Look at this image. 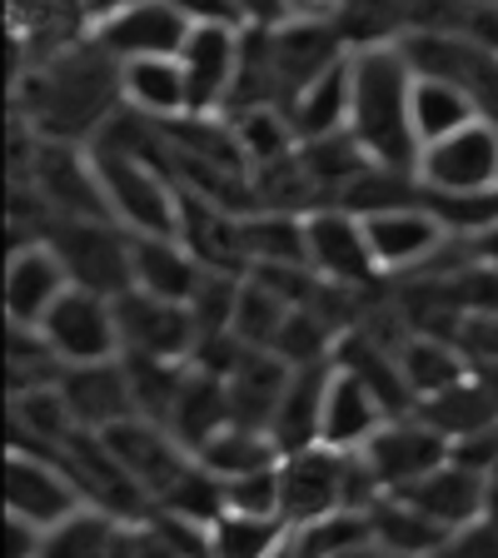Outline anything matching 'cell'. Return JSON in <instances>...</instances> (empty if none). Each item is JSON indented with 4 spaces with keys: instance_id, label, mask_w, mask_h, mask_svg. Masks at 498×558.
I'll list each match as a JSON object with an SVG mask.
<instances>
[{
    "instance_id": "obj_1",
    "label": "cell",
    "mask_w": 498,
    "mask_h": 558,
    "mask_svg": "<svg viewBox=\"0 0 498 558\" xmlns=\"http://www.w3.org/2000/svg\"><path fill=\"white\" fill-rule=\"evenodd\" d=\"M349 130L369 150L374 165L418 170V130H414V65L399 40L354 50V95H349Z\"/></svg>"
},
{
    "instance_id": "obj_2",
    "label": "cell",
    "mask_w": 498,
    "mask_h": 558,
    "mask_svg": "<svg viewBox=\"0 0 498 558\" xmlns=\"http://www.w3.org/2000/svg\"><path fill=\"white\" fill-rule=\"evenodd\" d=\"M90 160L100 170L110 215L130 234H180V205L185 185L165 165L150 160V145H120V140H90Z\"/></svg>"
},
{
    "instance_id": "obj_3",
    "label": "cell",
    "mask_w": 498,
    "mask_h": 558,
    "mask_svg": "<svg viewBox=\"0 0 498 558\" xmlns=\"http://www.w3.org/2000/svg\"><path fill=\"white\" fill-rule=\"evenodd\" d=\"M304 244H309L314 275L325 284H339V290H364L384 275L374 259L369 230H364V215L339 205V199L304 209Z\"/></svg>"
},
{
    "instance_id": "obj_4",
    "label": "cell",
    "mask_w": 498,
    "mask_h": 558,
    "mask_svg": "<svg viewBox=\"0 0 498 558\" xmlns=\"http://www.w3.org/2000/svg\"><path fill=\"white\" fill-rule=\"evenodd\" d=\"M418 185L434 195H478L498 190V120L474 116L453 135L418 150Z\"/></svg>"
},
{
    "instance_id": "obj_5",
    "label": "cell",
    "mask_w": 498,
    "mask_h": 558,
    "mask_svg": "<svg viewBox=\"0 0 498 558\" xmlns=\"http://www.w3.org/2000/svg\"><path fill=\"white\" fill-rule=\"evenodd\" d=\"M40 329H46L50 349H56L65 364H95V360H116V354H125L116 294L85 290V284H70V290L46 310Z\"/></svg>"
},
{
    "instance_id": "obj_6",
    "label": "cell",
    "mask_w": 498,
    "mask_h": 558,
    "mask_svg": "<svg viewBox=\"0 0 498 558\" xmlns=\"http://www.w3.org/2000/svg\"><path fill=\"white\" fill-rule=\"evenodd\" d=\"M60 250L70 279L100 294H125L135 284L130 269V230L120 220H56L46 234Z\"/></svg>"
},
{
    "instance_id": "obj_7",
    "label": "cell",
    "mask_w": 498,
    "mask_h": 558,
    "mask_svg": "<svg viewBox=\"0 0 498 558\" xmlns=\"http://www.w3.org/2000/svg\"><path fill=\"white\" fill-rule=\"evenodd\" d=\"M120 314V339L125 354H155V360H195L199 349V319L190 300H165L130 284L125 294H116Z\"/></svg>"
},
{
    "instance_id": "obj_8",
    "label": "cell",
    "mask_w": 498,
    "mask_h": 558,
    "mask_svg": "<svg viewBox=\"0 0 498 558\" xmlns=\"http://www.w3.org/2000/svg\"><path fill=\"white\" fill-rule=\"evenodd\" d=\"M190 31H195V21H190L174 0H120V5H110L105 15H95L90 40L100 50H110L116 60L180 56Z\"/></svg>"
},
{
    "instance_id": "obj_9",
    "label": "cell",
    "mask_w": 498,
    "mask_h": 558,
    "mask_svg": "<svg viewBox=\"0 0 498 558\" xmlns=\"http://www.w3.org/2000/svg\"><path fill=\"white\" fill-rule=\"evenodd\" d=\"M269 46H275L279 105H290L309 81H319L325 70L354 56L335 15H284L279 25H269Z\"/></svg>"
},
{
    "instance_id": "obj_10",
    "label": "cell",
    "mask_w": 498,
    "mask_h": 558,
    "mask_svg": "<svg viewBox=\"0 0 498 558\" xmlns=\"http://www.w3.org/2000/svg\"><path fill=\"white\" fill-rule=\"evenodd\" d=\"M75 504H85V494L60 453L11 444V453H5V513H21V519L50 529Z\"/></svg>"
},
{
    "instance_id": "obj_11",
    "label": "cell",
    "mask_w": 498,
    "mask_h": 558,
    "mask_svg": "<svg viewBox=\"0 0 498 558\" xmlns=\"http://www.w3.org/2000/svg\"><path fill=\"white\" fill-rule=\"evenodd\" d=\"M364 230H369L374 259H379L384 275H409V269L434 265V259L449 250V234H453L424 199L369 209V215H364Z\"/></svg>"
},
{
    "instance_id": "obj_12",
    "label": "cell",
    "mask_w": 498,
    "mask_h": 558,
    "mask_svg": "<svg viewBox=\"0 0 498 558\" xmlns=\"http://www.w3.org/2000/svg\"><path fill=\"white\" fill-rule=\"evenodd\" d=\"M100 439L110 444V453L130 469V478H135L155 504L195 464V449H185L160 418H145V414H130V418H120V424H110V429H100Z\"/></svg>"
},
{
    "instance_id": "obj_13",
    "label": "cell",
    "mask_w": 498,
    "mask_h": 558,
    "mask_svg": "<svg viewBox=\"0 0 498 558\" xmlns=\"http://www.w3.org/2000/svg\"><path fill=\"white\" fill-rule=\"evenodd\" d=\"M364 459H369L374 478H379L384 494H389V488H404L429 474L434 464H444V459H449V434L434 429L418 409L414 414H389L379 424V434L364 444Z\"/></svg>"
},
{
    "instance_id": "obj_14",
    "label": "cell",
    "mask_w": 498,
    "mask_h": 558,
    "mask_svg": "<svg viewBox=\"0 0 498 558\" xmlns=\"http://www.w3.org/2000/svg\"><path fill=\"white\" fill-rule=\"evenodd\" d=\"M240 40L244 25H195L190 40L180 46L190 85V110L195 116H224L234 90V70H240Z\"/></svg>"
},
{
    "instance_id": "obj_15",
    "label": "cell",
    "mask_w": 498,
    "mask_h": 558,
    "mask_svg": "<svg viewBox=\"0 0 498 558\" xmlns=\"http://www.w3.org/2000/svg\"><path fill=\"white\" fill-rule=\"evenodd\" d=\"M488 484H494V474H484V469H474L449 453V459L434 464L424 478H414V484H404V488H389V494H404V499L418 504L434 523H444L449 534H459V529H469V523H478L488 513Z\"/></svg>"
},
{
    "instance_id": "obj_16",
    "label": "cell",
    "mask_w": 498,
    "mask_h": 558,
    "mask_svg": "<svg viewBox=\"0 0 498 558\" xmlns=\"http://www.w3.org/2000/svg\"><path fill=\"white\" fill-rule=\"evenodd\" d=\"M70 284H75V279H70L65 259H60V250L46 234L31 244H15L11 259H5V319H15V325H40L46 310Z\"/></svg>"
},
{
    "instance_id": "obj_17",
    "label": "cell",
    "mask_w": 498,
    "mask_h": 558,
    "mask_svg": "<svg viewBox=\"0 0 498 558\" xmlns=\"http://www.w3.org/2000/svg\"><path fill=\"white\" fill-rule=\"evenodd\" d=\"M389 418V404L374 389L369 379L335 360L325 384V414H319V444H335V449H364V444L379 434V424Z\"/></svg>"
},
{
    "instance_id": "obj_18",
    "label": "cell",
    "mask_w": 498,
    "mask_h": 558,
    "mask_svg": "<svg viewBox=\"0 0 498 558\" xmlns=\"http://www.w3.org/2000/svg\"><path fill=\"white\" fill-rule=\"evenodd\" d=\"M60 389H65L81 429H110V424L135 414V389H130V369L120 354L95 364H65Z\"/></svg>"
},
{
    "instance_id": "obj_19",
    "label": "cell",
    "mask_w": 498,
    "mask_h": 558,
    "mask_svg": "<svg viewBox=\"0 0 498 558\" xmlns=\"http://www.w3.org/2000/svg\"><path fill=\"white\" fill-rule=\"evenodd\" d=\"M120 95L139 120H180L190 116V85L180 56H135L120 60Z\"/></svg>"
},
{
    "instance_id": "obj_20",
    "label": "cell",
    "mask_w": 498,
    "mask_h": 558,
    "mask_svg": "<svg viewBox=\"0 0 498 558\" xmlns=\"http://www.w3.org/2000/svg\"><path fill=\"white\" fill-rule=\"evenodd\" d=\"M130 269L135 284L165 300H195L205 265L180 234H130Z\"/></svg>"
},
{
    "instance_id": "obj_21",
    "label": "cell",
    "mask_w": 498,
    "mask_h": 558,
    "mask_svg": "<svg viewBox=\"0 0 498 558\" xmlns=\"http://www.w3.org/2000/svg\"><path fill=\"white\" fill-rule=\"evenodd\" d=\"M290 374H294V364L284 360L279 349H244L240 364L224 374V379H230V414L240 418V424L269 429L279 399L290 389Z\"/></svg>"
},
{
    "instance_id": "obj_22",
    "label": "cell",
    "mask_w": 498,
    "mask_h": 558,
    "mask_svg": "<svg viewBox=\"0 0 498 558\" xmlns=\"http://www.w3.org/2000/svg\"><path fill=\"white\" fill-rule=\"evenodd\" d=\"M230 379L220 369H205V364L190 360L185 369V384H180V395H174V409H170V424L165 429L174 439L185 444V449H199L215 429L230 424Z\"/></svg>"
},
{
    "instance_id": "obj_23",
    "label": "cell",
    "mask_w": 498,
    "mask_h": 558,
    "mask_svg": "<svg viewBox=\"0 0 498 558\" xmlns=\"http://www.w3.org/2000/svg\"><path fill=\"white\" fill-rule=\"evenodd\" d=\"M329 369H335V354L329 360H309V364H294L290 374V389L279 399L275 418H269V434L284 453L304 449V444H319V414H325V384Z\"/></svg>"
},
{
    "instance_id": "obj_24",
    "label": "cell",
    "mask_w": 498,
    "mask_h": 558,
    "mask_svg": "<svg viewBox=\"0 0 498 558\" xmlns=\"http://www.w3.org/2000/svg\"><path fill=\"white\" fill-rule=\"evenodd\" d=\"M75 429H81V424H75V409H70L60 379L35 384V389H15L11 395V444L60 453V444Z\"/></svg>"
},
{
    "instance_id": "obj_25",
    "label": "cell",
    "mask_w": 498,
    "mask_h": 558,
    "mask_svg": "<svg viewBox=\"0 0 498 558\" xmlns=\"http://www.w3.org/2000/svg\"><path fill=\"white\" fill-rule=\"evenodd\" d=\"M394 354H399L404 384L414 389L418 404H424V399H434V395H444L449 384H459V379H469V374H474V364H469V354H464V344H459V339L424 335V329H414V335H409Z\"/></svg>"
},
{
    "instance_id": "obj_26",
    "label": "cell",
    "mask_w": 498,
    "mask_h": 558,
    "mask_svg": "<svg viewBox=\"0 0 498 558\" xmlns=\"http://www.w3.org/2000/svg\"><path fill=\"white\" fill-rule=\"evenodd\" d=\"M120 529L125 519L100 504H75L60 523L46 529V544H40V558H110L120 554Z\"/></svg>"
},
{
    "instance_id": "obj_27",
    "label": "cell",
    "mask_w": 498,
    "mask_h": 558,
    "mask_svg": "<svg viewBox=\"0 0 498 558\" xmlns=\"http://www.w3.org/2000/svg\"><path fill=\"white\" fill-rule=\"evenodd\" d=\"M474 116H484L478 95L453 75H418L414 70V130L418 145H434V140L453 135L459 125H469Z\"/></svg>"
},
{
    "instance_id": "obj_28",
    "label": "cell",
    "mask_w": 498,
    "mask_h": 558,
    "mask_svg": "<svg viewBox=\"0 0 498 558\" xmlns=\"http://www.w3.org/2000/svg\"><path fill=\"white\" fill-rule=\"evenodd\" d=\"M349 95H354V56L339 60L335 70H325L319 81H309L284 105L294 130H300V140H319V135H335V130H349Z\"/></svg>"
},
{
    "instance_id": "obj_29",
    "label": "cell",
    "mask_w": 498,
    "mask_h": 558,
    "mask_svg": "<svg viewBox=\"0 0 498 558\" xmlns=\"http://www.w3.org/2000/svg\"><path fill=\"white\" fill-rule=\"evenodd\" d=\"M369 519H374V538H379L384 554H444L453 538L444 523H434L404 494H379L369 504Z\"/></svg>"
},
{
    "instance_id": "obj_30",
    "label": "cell",
    "mask_w": 498,
    "mask_h": 558,
    "mask_svg": "<svg viewBox=\"0 0 498 558\" xmlns=\"http://www.w3.org/2000/svg\"><path fill=\"white\" fill-rule=\"evenodd\" d=\"M240 244L250 265H309L304 244V215L300 209H244L240 215Z\"/></svg>"
},
{
    "instance_id": "obj_31",
    "label": "cell",
    "mask_w": 498,
    "mask_h": 558,
    "mask_svg": "<svg viewBox=\"0 0 498 558\" xmlns=\"http://www.w3.org/2000/svg\"><path fill=\"white\" fill-rule=\"evenodd\" d=\"M224 116H230L234 145H240L250 170H265V165L300 150V130H294L284 105H240V110H224Z\"/></svg>"
},
{
    "instance_id": "obj_32",
    "label": "cell",
    "mask_w": 498,
    "mask_h": 558,
    "mask_svg": "<svg viewBox=\"0 0 498 558\" xmlns=\"http://www.w3.org/2000/svg\"><path fill=\"white\" fill-rule=\"evenodd\" d=\"M294 523L284 513H244L224 509L209 523V554H230V558H269V554H290Z\"/></svg>"
},
{
    "instance_id": "obj_33",
    "label": "cell",
    "mask_w": 498,
    "mask_h": 558,
    "mask_svg": "<svg viewBox=\"0 0 498 558\" xmlns=\"http://www.w3.org/2000/svg\"><path fill=\"white\" fill-rule=\"evenodd\" d=\"M418 414L429 418L439 434H449V444H453V439H464V434H474V429L498 424V389L488 379H478V374H469V379L449 384L444 395L424 399Z\"/></svg>"
},
{
    "instance_id": "obj_34",
    "label": "cell",
    "mask_w": 498,
    "mask_h": 558,
    "mask_svg": "<svg viewBox=\"0 0 498 558\" xmlns=\"http://www.w3.org/2000/svg\"><path fill=\"white\" fill-rule=\"evenodd\" d=\"M195 459L220 478H234V474H250V469H265V464H279L284 449L275 444V434L259 429V424H240L230 418L224 429H215L205 444L195 449Z\"/></svg>"
},
{
    "instance_id": "obj_35",
    "label": "cell",
    "mask_w": 498,
    "mask_h": 558,
    "mask_svg": "<svg viewBox=\"0 0 498 558\" xmlns=\"http://www.w3.org/2000/svg\"><path fill=\"white\" fill-rule=\"evenodd\" d=\"M379 548L374 538V519L369 509H335L325 519H309L290 534V554H309V558H344V554H369Z\"/></svg>"
},
{
    "instance_id": "obj_36",
    "label": "cell",
    "mask_w": 498,
    "mask_h": 558,
    "mask_svg": "<svg viewBox=\"0 0 498 558\" xmlns=\"http://www.w3.org/2000/svg\"><path fill=\"white\" fill-rule=\"evenodd\" d=\"M335 25L354 50L360 46H384L409 31V0H335L329 5Z\"/></svg>"
},
{
    "instance_id": "obj_37",
    "label": "cell",
    "mask_w": 498,
    "mask_h": 558,
    "mask_svg": "<svg viewBox=\"0 0 498 558\" xmlns=\"http://www.w3.org/2000/svg\"><path fill=\"white\" fill-rule=\"evenodd\" d=\"M290 310H294V304L284 300V294H275L269 284H259L255 275H244L230 329L250 349H275V339H279V329H284V319H290Z\"/></svg>"
},
{
    "instance_id": "obj_38",
    "label": "cell",
    "mask_w": 498,
    "mask_h": 558,
    "mask_svg": "<svg viewBox=\"0 0 498 558\" xmlns=\"http://www.w3.org/2000/svg\"><path fill=\"white\" fill-rule=\"evenodd\" d=\"M60 374H65V360L50 349L46 329L15 325L11 319V335H5V379H11V395L15 389H35V384H56Z\"/></svg>"
},
{
    "instance_id": "obj_39",
    "label": "cell",
    "mask_w": 498,
    "mask_h": 558,
    "mask_svg": "<svg viewBox=\"0 0 498 558\" xmlns=\"http://www.w3.org/2000/svg\"><path fill=\"white\" fill-rule=\"evenodd\" d=\"M224 509L284 513V484H279V464H265V469H250V474L224 478Z\"/></svg>"
},
{
    "instance_id": "obj_40",
    "label": "cell",
    "mask_w": 498,
    "mask_h": 558,
    "mask_svg": "<svg viewBox=\"0 0 498 558\" xmlns=\"http://www.w3.org/2000/svg\"><path fill=\"white\" fill-rule=\"evenodd\" d=\"M195 25H250L240 11V0H174Z\"/></svg>"
},
{
    "instance_id": "obj_41",
    "label": "cell",
    "mask_w": 498,
    "mask_h": 558,
    "mask_svg": "<svg viewBox=\"0 0 498 558\" xmlns=\"http://www.w3.org/2000/svg\"><path fill=\"white\" fill-rule=\"evenodd\" d=\"M40 544H46V529L21 513H5V554L11 558H40Z\"/></svg>"
},
{
    "instance_id": "obj_42",
    "label": "cell",
    "mask_w": 498,
    "mask_h": 558,
    "mask_svg": "<svg viewBox=\"0 0 498 558\" xmlns=\"http://www.w3.org/2000/svg\"><path fill=\"white\" fill-rule=\"evenodd\" d=\"M464 255L478 259V265H494L498 269V220H488L484 230L464 234Z\"/></svg>"
},
{
    "instance_id": "obj_43",
    "label": "cell",
    "mask_w": 498,
    "mask_h": 558,
    "mask_svg": "<svg viewBox=\"0 0 498 558\" xmlns=\"http://www.w3.org/2000/svg\"><path fill=\"white\" fill-rule=\"evenodd\" d=\"M240 11H244V21L250 25H279L284 21V0H240Z\"/></svg>"
},
{
    "instance_id": "obj_44",
    "label": "cell",
    "mask_w": 498,
    "mask_h": 558,
    "mask_svg": "<svg viewBox=\"0 0 498 558\" xmlns=\"http://www.w3.org/2000/svg\"><path fill=\"white\" fill-rule=\"evenodd\" d=\"M335 0H284V11L290 15H329Z\"/></svg>"
},
{
    "instance_id": "obj_45",
    "label": "cell",
    "mask_w": 498,
    "mask_h": 558,
    "mask_svg": "<svg viewBox=\"0 0 498 558\" xmlns=\"http://www.w3.org/2000/svg\"><path fill=\"white\" fill-rule=\"evenodd\" d=\"M478 5H498V0H478Z\"/></svg>"
}]
</instances>
